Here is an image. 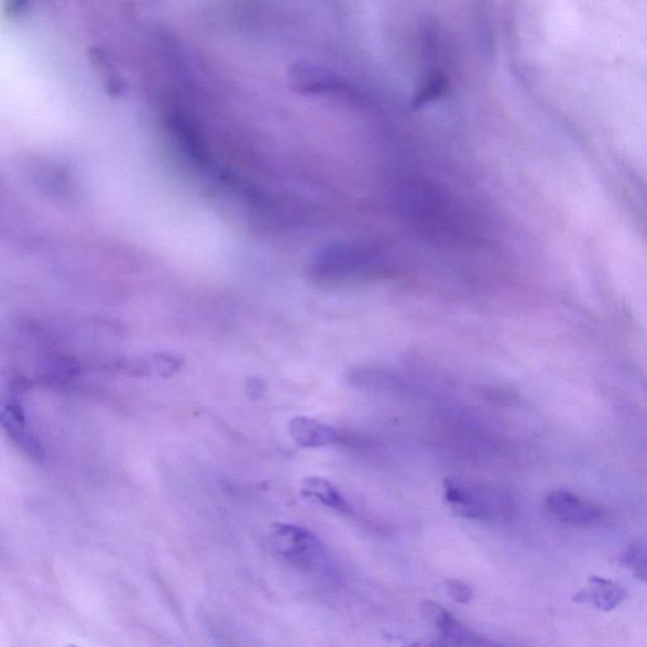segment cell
<instances>
[{
    "mask_svg": "<svg viewBox=\"0 0 647 647\" xmlns=\"http://www.w3.org/2000/svg\"><path fill=\"white\" fill-rule=\"evenodd\" d=\"M390 199L408 227L439 244L461 245L475 235L473 221L451 195L427 178H398Z\"/></svg>",
    "mask_w": 647,
    "mask_h": 647,
    "instance_id": "obj_1",
    "label": "cell"
},
{
    "mask_svg": "<svg viewBox=\"0 0 647 647\" xmlns=\"http://www.w3.org/2000/svg\"><path fill=\"white\" fill-rule=\"evenodd\" d=\"M393 253L371 242H338L326 246L310 262L309 276L320 285H352L397 274Z\"/></svg>",
    "mask_w": 647,
    "mask_h": 647,
    "instance_id": "obj_2",
    "label": "cell"
},
{
    "mask_svg": "<svg viewBox=\"0 0 647 647\" xmlns=\"http://www.w3.org/2000/svg\"><path fill=\"white\" fill-rule=\"evenodd\" d=\"M442 495L449 507L459 516L479 522H493L513 514L515 504L506 493L487 485L447 479Z\"/></svg>",
    "mask_w": 647,
    "mask_h": 647,
    "instance_id": "obj_3",
    "label": "cell"
},
{
    "mask_svg": "<svg viewBox=\"0 0 647 647\" xmlns=\"http://www.w3.org/2000/svg\"><path fill=\"white\" fill-rule=\"evenodd\" d=\"M271 540L281 557L304 572H318L327 564L322 542L303 526L276 523L271 527Z\"/></svg>",
    "mask_w": 647,
    "mask_h": 647,
    "instance_id": "obj_4",
    "label": "cell"
},
{
    "mask_svg": "<svg viewBox=\"0 0 647 647\" xmlns=\"http://www.w3.org/2000/svg\"><path fill=\"white\" fill-rule=\"evenodd\" d=\"M545 507L552 517L567 525L592 526L604 518V511L599 505L564 490L550 492L545 498Z\"/></svg>",
    "mask_w": 647,
    "mask_h": 647,
    "instance_id": "obj_5",
    "label": "cell"
},
{
    "mask_svg": "<svg viewBox=\"0 0 647 647\" xmlns=\"http://www.w3.org/2000/svg\"><path fill=\"white\" fill-rule=\"evenodd\" d=\"M421 615L428 623L436 626L440 637L446 645L454 646H482L489 645L483 641L480 636L474 635L471 629H468L450 612L440 604L432 601H425L420 607Z\"/></svg>",
    "mask_w": 647,
    "mask_h": 647,
    "instance_id": "obj_6",
    "label": "cell"
},
{
    "mask_svg": "<svg viewBox=\"0 0 647 647\" xmlns=\"http://www.w3.org/2000/svg\"><path fill=\"white\" fill-rule=\"evenodd\" d=\"M427 44V53L431 57L432 64L427 67L421 75L414 94L412 106L414 109L427 107L434 101L445 97V94L449 88V76L448 73L442 69V66L434 63L438 58V42L436 36H428L425 40Z\"/></svg>",
    "mask_w": 647,
    "mask_h": 647,
    "instance_id": "obj_7",
    "label": "cell"
},
{
    "mask_svg": "<svg viewBox=\"0 0 647 647\" xmlns=\"http://www.w3.org/2000/svg\"><path fill=\"white\" fill-rule=\"evenodd\" d=\"M0 421H2L8 436L25 453L37 459L44 457V449H42L41 442L28 428V420H25L24 410L19 399L10 398L2 404Z\"/></svg>",
    "mask_w": 647,
    "mask_h": 647,
    "instance_id": "obj_8",
    "label": "cell"
},
{
    "mask_svg": "<svg viewBox=\"0 0 647 647\" xmlns=\"http://www.w3.org/2000/svg\"><path fill=\"white\" fill-rule=\"evenodd\" d=\"M293 87L309 96H322V94H339L347 89V85L340 81L338 76L312 64H297L292 69Z\"/></svg>",
    "mask_w": 647,
    "mask_h": 647,
    "instance_id": "obj_9",
    "label": "cell"
},
{
    "mask_svg": "<svg viewBox=\"0 0 647 647\" xmlns=\"http://www.w3.org/2000/svg\"><path fill=\"white\" fill-rule=\"evenodd\" d=\"M288 434L295 445L303 449L327 448L339 442L338 432L333 428L308 416H296L289 420Z\"/></svg>",
    "mask_w": 647,
    "mask_h": 647,
    "instance_id": "obj_10",
    "label": "cell"
},
{
    "mask_svg": "<svg viewBox=\"0 0 647 647\" xmlns=\"http://www.w3.org/2000/svg\"><path fill=\"white\" fill-rule=\"evenodd\" d=\"M579 603L592 604L593 607L610 612L623 604L627 599V591L623 584L603 577H592L589 586L575 595Z\"/></svg>",
    "mask_w": 647,
    "mask_h": 647,
    "instance_id": "obj_11",
    "label": "cell"
},
{
    "mask_svg": "<svg viewBox=\"0 0 647 647\" xmlns=\"http://www.w3.org/2000/svg\"><path fill=\"white\" fill-rule=\"evenodd\" d=\"M300 493L305 498L319 502L322 506L337 511L339 514L352 515V506L340 493L336 485L321 476H308L301 482Z\"/></svg>",
    "mask_w": 647,
    "mask_h": 647,
    "instance_id": "obj_12",
    "label": "cell"
},
{
    "mask_svg": "<svg viewBox=\"0 0 647 647\" xmlns=\"http://www.w3.org/2000/svg\"><path fill=\"white\" fill-rule=\"evenodd\" d=\"M619 563L638 581L647 584V542H636L619 557Z\"/></svg>",
    "mask_w": 647,
    "mask_h": 647,
    "instance_id": "obj_13",
    "label": "cell"
},
{
    "mask_svg": "<svg viewBox=\"0 0 647 647\" xmlns=\"http://www.w3.org/2000/svg\"><path fill=\"white\" fill-rule=\"evenodd\" d=\"M446 589L451 600L457 603H468L473 600V590L471 586L462 581H458V579H448Z\"/></svg>",
    "mask_w": 647,
    "mask_h": 647,
    "instance_id": "obj_14",
    "label": "cell"
},
{
    "mask_svg": "<svg viewBox=\"0 0 647 647\" xmlns=\"http://www.w3.org/2000/svg\"><path fill=\"white\" fill-rule=\"evenodd\" d=\"M25 3H28V0H7V12H10L11 15L20 13Z\"/></svg>",
    "mask_w": 647,
    "mask_h": 647,
    "instance_id": "obj_15",
    "label": "cell"
}]
</instances>
